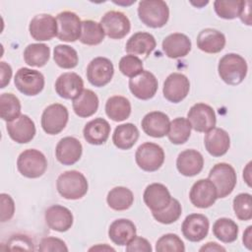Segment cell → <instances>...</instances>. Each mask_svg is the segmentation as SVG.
Wrapping results in <instances>:
<instances>
[{"mask_svg": "<svg viewBox=\"0 0 252 252\" xmlns=\"http://www.w3.org/2000/svg\"><path fill=\"white\" fill-rule=\"evenodd\" d=\"M246 60L239 54L227 53L223 55L218 66L220 79L227 85L236 86L243 82L247 75Z\"/></svg>", "mask_w": 252, "mask_h": 252, "instance_id": "1", "label": "cell"}, {"mask_svg": "<svg viewBox=\"0 0 252 252\" xmlns=\"http://www.w3.org/2000/svg\"><path fill=\"white\" fill-rule=\"evenodd\" d=\"M56 188L63 198L78 200L87 194L89 184L82 172L78 170H68L58 176Z\"/></svg>", "mask_w": 252, "mask_h": 252, "instance_id": "2", "label": "cell"}, {"mask_svg": "<svg viewBox=\"0 0 252 252\" xmlns=\"http://www.w3.org/2000/svg\"><path fill=\"white\" fill-rule=\"evenodd\" d=\"M138 16L147 27L158 29L163 27L169 18L167 4L161 0H143L139 2Z\"/></svg>", "mask_w": 252, "mask_h": 252, "instance_id": "3", "label": "cell"}, {"mask_svg": "<svg viewBox=\"0 0 252 252\" xmlns=\"http://www.w3.org/2000/svg\"><path fill=\"white\" fill-rule=\"evenodd\" d=\"M17 168L25 177L38 178L44 174L47 168V159L38 150H25L18 158Z\"/></svg>", "mask_w": 252, "mask_h": 252, "instance_id": "4", "label": "cell"}, {"mask_svg": "<svg viewBox=\"0 0 252 252\" xmlns=\"http://www.w3.org/2000/svg\"><path fill=\"white\" fill-rule=\"evenodd\" d=\"M215 185L218 193V198H224L233 191L237 176L234 168L225 162H220L213 166L210 170L209 177Z\"/></svg>", "mask_w": 252, "mask_h": 252, "instance_id": "5", "label": "cell"}, {"mask_svg": "<svg viewBox=\"0 0 252 252\" xmlns=\"http://www.w3.org/2000/svg\"><path fill=\"white\" fill-rule=\"evenodd\" d=\"M135 159L141 169L148 172L157 171L164 161V152L158 144L147 142L138 147Z\"/></svg>", "mask_w": 252, "mask_h": 252, "instance_id": "6", "label": "cell"}, {"mask_svg": "<svg viewBox=\"0 0 252 252\" xmlns=\"http://www.w3.org/2000/svg\"><path fill=\"white\" fill-rule=\"evenodd\" d=\"M69 112L65 105L53 103L48 105L41 115V127L46 134L57 135L67 125Z\"/></svg>", "mask_w": 252, "mask_h": 252, "instance_id": "7", "label": "cell"}, {"mask_svg": "<svg viewBox=\"0 0 252 252\" xmlns=\"http://www.w3.org/2000/svg\"><path fill=\"white\" fill-rule=\"evenodd\" d=\"M14 83L19 92L26 95L38 94L44 88V76L37 70L20 68L14 78Z\"/></svg>", "mask_w": 252, "mask_h": 252, "instance_id": "8", "label": "cell"}, {"mask_svg": "<svg viewBox=\"0 0 252 252\" xmlns=\"http://www.w3.org/2000/svg\"><path fill=\"white\" fill-rule=\"evenodd\" d=\"M99 24L104 33L113 39L123 38L131 29L128 17L119 11H108L102 16Z\"/></svg>", "mask_w": 252, "mask_h": 252, "instance_id": "9", "label": "cell"}, {"mask_svg": "<svg viewBox=\"0 0 252 252\" xmlns=\"http://www.w3.org/2000/svg\"><path fill=\"white\" fill-rule=\"evenodd\" d=\"M57 23V34L58 39L66 42H74L80 39L82 22L75 14L71 11H64L56 16Z\"/></svg>", "mask_w": 252, "mask_h": 252, "instance_id": "10", "label": "cell"}, {"mask_svg": "<svg viewBox=\"0 0 252 252\" xmlns=\"http://www.w3.org/2000/svg\"><path fill=\"white\" fill-rule=\"evenodd\" d=\"M187 120L191 128L197 132H208L215 128L217 123L216 113L210 105L199 102L194 104L187 113Z\"/></svg>", "mask_w": 252, "mask_h": 252, "instance_id": "11", "label": "cell"}, {"mask_svg": "<svg viewBox=\"0 0 252 252\" xmlns=\"http://www.w3.org/2000/svg\"><path fill=\"white\" fill-rule=\"evenodd\" d=\"M114 74L112 62L105 57H95L87 68L88 81L94 87L100 88L107 85Z\"/></svg>", "mask_w": 252, "mask_h": 252, "instance_id": "12", "label": "cell"}, {"mask_svg": "<svg viewBox=\"0 0 252 252\" xmlns=\"http://www.w3.org/2000/svg\"><path fill=\"white\" fill-rule=\"evenodd\" d=\"M190 90L189 79L181 73L170 74L163 83V96L170 102L178 103L188 94Z\"/></svg>", "mask_w": 252, "mask_h": 252, "instance_id": "13", "label": "cell"}, {"mask_svg": "<svg viewBox=\"0 0 252 252\" xmlns=\"http://www.w3.org/2000/svg\"><path fill=\"white\" fill-rule=\"evenodd\" d=\"M158 83L156 76L150 71H143L129 80L130 92L139 99L147 100L156 94Z\"/></svg>", "mask_w": 252, "mask_h": 252, "instance_id": "14", "label": "cell"}, {"mask_svg": "<svg viewBox=\"0 0 252 252\" xmlns=\"http://www.w3.org/2000/svg\"><path fill=\"white\" fill-rule=\"evenodd\" d=\"M189 198L196 208L207 209L216 202L218 193L210 179H200L192 185Z\"/></svg>", "mask_w": 252, "mask_h": 252, "instance_id": "15", "label": "cell"}, {"mask_svg": "<svg viewBox=\"0 0 252 252\" xmlns=\"http://www.w3.org/2000/svg\"><path fill=\"white\" fill-rule=\"evenodd\" d=\"M31 36L37 41L50 40L57 34L56 19L49 14L34 16L29 26Z\"/></svg>", "mask_w": 252, "mask_h": 252, "instance_id": "16", "label": "cell"}, {"mask_svg": "<svg viewBox=\"0 0 252 252\" xmlns=\"http://www.w3.org/2000/svg\"><path fill=\"white\" fill-rule=\"evenodd\" d=\"M209 228V220L202 214H191L187 216L181 225L183 236L191 242L203 240L208 235Z\"/></svg>", "mask_w": 252, "mask_h": 252, "instance_id": "17", "label": "cell"}, {"mask_svg": "<svg viewBox=\"0 0 252 252\" xmlns=\"http://www.w3.org/2000/svg\"><path fill=\"white\" fill-rule=\"evenodd\" d=\"M6 129L10 138L19 144L31 142L35 135L34 122L26 114H21L15 120L8 122Z\"/></svg>", "mask_w": 252, "mask_h": 252, "instance_id": "18", "label": "cell"}, {"mask_svg": "<svg viewBox=\"0 0 252 252\" xmlns=\"http://www.w3.org/2000/svg\"><path fill=\"white\" fill-rule=\"evenodd\" d=\"M83 147L81 142L75 137L62 138L55 149L57 160L63 165H72L76 163L82 156Z\"/></svg>", "mask_w": 252, "mask_h": 252, "instance_id": "19", "label": "cell"}, {"mask_svg": "<svg viewBox=\"0 0 252 252\" xmlns=\"http://www.w3.org/2000/svg\"><path fill=\"white\" fill-rule=\"evenodd\" d=\"M55 91L65 99H74L84 91L83 79L74 72L63 73L55 82Z\"/></svg>", "mask_w": 252, "mask_h": 252, "instance_id": "20", "label": "cell"}, {"mask_svg": "<svg viewBox=\"0 0 252 252\" xmlns=\"http://www.w3.org/2000/svg\"><path fill=\"white\" fill-rule=\"evenodd\" d=\"M73 215L61 205H52L45 211V221L49 228L59 232L69 230L73 224Z\"/></svg>", "mask_w": 252, "mask_h": 252, "instance_id": "21", "label": "cell"}, {"mask_svg": "<svg viewBox=\"0 0 252 252\" xmlns=\"http://www.w3.org/2000/svg\"><path fill=\"white\" fill-rule=\"evenodd\" d=\"M146 206L152 212L163 210L170 203L171 196L168 189L160 183H152L148 185L143 195Z\"/></svg>", "mask_w": 252, "mask_h": 252, "instance_id": "22", "label": "cell"}, {"mask_svg": "<svg viewBox=\"0 0 252 252\" xmlns=\"http://www.w3.org/2000/svg\"><path fill=\"white\" fill-rule=\"evenodd\" d=\"M204 166V158L200 152L190 149L181 152L176 159V167L184 176H195L199 174Z\"/></svg>", "mask_w": 252, "mask_h": 252, "instance_id": "23", "label": "cell"}, {"mask_svg": "<svg viewBox=\"0 0 252 252\" xmlns=\"http://www.w3.org/2000/svg\"><path fill=\"white\" fill-rule=\"evenodd\" d=\"M169 118L161 111H152L147 113L142 122L143 131L151 137L161 138L167 135L169 129Z\"/></svg>", "mask_w": 252, "mask_h": 252, "instance_id": "24", "label": "cell"}, {"mask_svg": "<svg viewBox=\"0 0 252 252\" xmlns=\"http://www.w3.org/2000/svg\"><path fill=\"white\" fill-rule=\"evenodd\" d=\"M204 144L208 153L211 156L218 158L227 153L230 146V138L226 131L215 127L206 132Z\"/></svg>", "mask_w": 252, "mask_h": 252, "instance_id": "25", "label": "cell"}, {"mask_svg": "<svg viewBox=\"0 0 252 252\" xmlns=\"http://www.w3.org/2000/svg\"><path fill=\"white\" fill-rule=\"evenodd\" d=\"M157 42L153 34L144 32H138L128 39L125 50L127 53L135 56L147 58L156 48Z\"/></svg>", "mask_w": 252, "mask_h": 252, "instance_id": "26", "label": "cell"}, {"mask_svg": "<svg viewBox=\"0 0 252 252\" xmlns=\"http://www.w3.org/2000/svg\"><path fill=\"white\" fill-rule=\"evenodd\" d=\"M191 40L189 37L180 32H174L162 40V50L169 58L185 57L191 50Z\"/></svg>", "mask_w": 252, "mask_h": 252, "instance_id": "27", "label": "cell"}, {"mask_svg": "<svg viewBox=\"0 0 252 252\" xmlns=\"http://www.w3.org/2000/svg\"><path fill=\"white\" fill-rule=\"evenodd\" d=\"M136 226L133 221L127 219L115 220L108 228V237L119 246L127 245L136 236Z\"/></svg>", "mask_w": 252, "mask_h": 252, "instance_id": "28", "label": "cell"}, {"mask_svg": "<svg viewBox=\"0 0 252 252\" xmlns=\"http://www.w3.org/2000/svg\"><path fill=\"white\" fill-rule=\"evenodd\" d=\"M109 123L101 118L97 117L89 121L83 130L85 140L92 145H102L104 144L110 134Z\"/></svg>", "mask_w": 252, "mask_h": 252, "instance_id": "29", "label": "cell"}, {"mask_svg": "<svg viewBox=\"0 0 252 252\" xmlns=\"http://www.w3.org/2000/svg\"><path fill=\"white\" fill-rule=\"evenodd\" d=\"M197 46L206 53L220 52L225 45V36L215 29H204L197 36Z\"/></svg>", "mask_w": 252, "mask_h": 252, "instance_id": "30", "label": "cell"}, {"mask_svg": "<svg viewBox=\"0 0 252 252\" xmlns=\"http://www.w3.org/2000/svg\"><path fill=\"white\" fill-rule=\"evenodd\" d=\"M72 106L74 112L79 117H90L98 108V97L92 90H84L76 98L73 99Z\"/></svg>", "mask_w": 252, "mask_h": 252, "instance_id": "31", "label": "cell"}, {"mask_svg": "<svg viewBox=\"0 0 252 252\" xmlns=\"http://www.w3.org/2000/svg\"><path fill=\"white\" fill-rule=\"evenodd\" d=\"M139 139V130L133 123L118 125L112 135V142L120 150L131 149Z\"/></svg>", "mask_w": 252, "mask_h": 252, "instance_id": "32", "label": "cell"}, {"mask_svg": "<svg viewBox=\"0 0 252 252\" xmlns=\"http://www.w3.org/2000/svg\"><path fill=\"white\" fill-rule=\"evenodd\" d=\"M105 113L115 122L124 121L131 114V103L122 95L111 96L105 103Z\"/></svg>", "mask_w": 252, "mask_h": 252, "instance_id": "33", "label": "cell"}, {"mask_svg": "<svg viewBox=\"0 0 252 252\" xmlns=\"http://www.w3.org/2000/svg\"><path fill=\"white\" fill-rule=\"evenodd\" d=\"M106 202L108 207L114 211H125L133 205L134 195L130 189L117 186L108 192Z\"/></svg>", "mask_w": 252, "mask_h": 252, "instance_id": "34", "label": "cell"}, {"mask_svg": "<svg viewBox=\"0 0 252 252\" xmlns=\"http://www.w3.org/2000/svg\"><path fill=\"white\" fill-rule=\"evenodd\" d=\"M50 57V48L44 43L29 44L24 51L25 62L32 67H43Z\"/></svg>", "mask_w": 252, "mask_h": 252, "instance_id": "35", "label": "cell"}, {"mask_svg": "<svg viewBox=\"0 0 252 252\" xmlns=\"http://www.w3.org/2000/svg\"><path fill=\"white\" fill-rule=\"evenodd\" d=\"M214 235L223 243H231L237 239L238 225L227 218L217 220L213 225Z\"/></svg>", "mask_w": 252, "mask_h": 252, "instance_id": "36", "label": "cell"}, {"mask_svg": "<svg viewBox=\"0 0 252 252\" xmlns=\"http://www.w3.org/2000/svg\"><path fill=\"white\" fill-rule=\"evenodd\" d=\"M191 134V125L184 117H177L169 124L167 132L168 140L175 145H181L187 142Z\"/></svg>", "mask_w": 252, "mask_h": 252, "instance_id": "37", "label": "cell"}, {"mask_svg": "<svg viewBox=\"0 0 252 252\" xmlns=\"http://www.w3.org/2000/svg\"><path fill=\"white\" fill-rule=\"evenodd\" d=\"M104 32L99 23L92 20H85L82 22V30L80 41L87 45H97L104 38Z\"/></svg>", "mask_w": 252, "mask_h": 252, "instance_id": "38", "label": "cell"}, {"mask_svg": "<svg viewBox=\"0 0 252 252\" xmlns=\"http://www.w3.org/2000/svg\"><path fill=\"white\" fill-rule=\"evenodd\" d=\"M20 99L11 93H4L0 96V116L3 120L10 122L21 115Z\"/></svg>", "mask_w": 252, "mask_h": 252, "instance_id": "39", "label": "cell"}, {"mask_svg": "<svg viewBox=\"0 0 252 252\" xmlns=\"http://www.w3.org/2000/svg\"><path fill=\"white\" fill-rule=\"evenodd\" d=\"M53 59L63 69H72L78 65L79 56L77 51L67 44H58L54 47Z\"/></svg>", "mask_w": 252, "mask_h": 252, "instance_id": "40", "label": "cell"}, {"mask_svg": "<svg viewBox=\"0 0 252 252\" xmlns=\"http://www.w3.org/2000/svg\"><path fill=\"white\" fill-rule=\"evenodd\" d=\"M155 220L163 224H170L176 221L182 213V208L178 200L171 198L170 203L163 210L158 212H152Z\"/></svg>", "mask_w": 252, "mask_h": 252, "instance_id": "41", "label": "cell"}, {"mask_svg": "<svg viewBox=\"0 0 252 252\" xmlns=\"http://www.w3.org/2000/svg\"><path fill=\"white\" fill-rule=\"evenodd\" d=\"M243 1H228L217 0L214 2V9L220 18L232 20L239 17Z\"/></svg>", "mask_w": 252, "mask_h": 252, "instance_id": "42", "label": "cell"}, {"mask_svg": "<svg viewBox=\"0 0 252 252\" xmlns=\"http://www.w3.org/2000/svg\"><path fill=\"white\" fill-rule=\"evenodd\" d=\"M233 211L240 220L252 219V200L249 193H240L233 199Z\"/></svg>", "mask_w": 252, "mask_h": 252, "instance_id": "43", "label": "cell"}, {"mask_svg": "<svg viewBox=\"0 0 252 252\" xmlns=\"http://www.w3.org/2000/svg\"><path fill=\"white\" fill-rule=\"evenodd\" d=\"M156 250L158 252H183L185 246L177 234L166 233L157 241Z\"/></svg>", "mask_w": 252, "mask_h": 252, "instance_id": "44", "label": "cell"}, {"mask_svg": "<svg viewBox=\"0 0 252 252\" xmlns=\"http://www.w3.org/2000/svg\"><path fill=\"white\" fill-rule=\"evenodd\" d=\"M120 72L130 79L139 75L144 71L142 60L135 55H125L119 61Z\"/></svg>", "mask_w": 252, "mask_h": 252, "instance_id": "45", "label": "cell"}, {"mask_svg": "<svg viewBox=\"0 0 252 252\" xmlns=\"http://www.w3.org/2000/svg\"><path fill=\"white\" fill-rule=\"evenodd\" d=\"M38 250L41 252H55V251H68V247L65 242L56 237H45L43 238L38 246Z\"/></svg>", "mask_w": 252, "mask_h": 252, "instance_id": "46", "label": "cell"}, {"mask_svg": "<svg viewBox=\"0 0 252 252\" xmlns=\"http://www.w3.org/2000/svg\"><path fill=\"white\" fill-rule=\"evenodd\" d=\"M1 197V221L10 220L15 213V203L12 197L8 194L2 193Z\"/></svg>", "mask_w": 252, "mask_h": 252, "instance_id": "47", "label": "cell"}, {"mask_svg": "<svg viewBox=\"0 0 252 252\" xmlns=\"http://www.w3.org/2000/svg\"><path fill=\"white\" fill-rule=\"evenodd\" d=\"M9 249H24V250H34L32 241L26 235L15 234L8 240Z\"/></svg>", "mask_w": 252, "mask_h": 252, "instance_id": "48", "label": "cell"}, {"mask_svg": "<svg viewBox=\"0 0 252 252\" xmlns=\"http://www.w3.org/2000/svg\"><path fill=\"white\" fill-rule=\"evenodd\" d=\"M153 248L150 242L141 236H135L126 246L128 252H152Z\"/></svg>", "mask_w": 252, "mask_h": 252, "instance_id": "49", "label": "cell"}, {"mask_svg": "<svg viewBox=\"0 0 252 252\" xmlns=\"http://www.w3.org/2000/svg\"><path fill=\"white\" fill-rule=\"evenodd\" d=\"M0 69H1V89H4L9 83L12 78V68L11 66L2 61L0 63Z\"/></svg>", "mask_w": 252, "mask_h": 252, "instance_id": "50", "label": "cell"}, {"mask_svg": "<svg viewBox=\"0 0 252 252\" xmlns=\"http://www.w3.org/2000/svg\"><path fill=\"white\" fill-rule=\"evenodd\" d=\"M251 2L250 1H243V5L239 14V18L240 20L248 25L251 26V8H250Z\"/></svg>", "mask_w": 252, "mask_h": 252, "instance_id": "51", "label": "cell"}, {"mask_svg": "<svg viewBox=\"0 0 252 252\" xmlns=\"http://www.w3.org/2000/svg\"><path fill=\"white\" fill-rule=\"evenodd\" d=\"M200 251L201 252L202 251H210V252H212V251H225V248L219 245L216 242H208V243H206V245H204L200 248Z\"/></svg>", "mask_w": 252, "mask_h": 252, "instance_id": "52", "label": "cell"}, {"mask_svg": "<svg viewBox=\"0 0 252 252\" xmlns=\"http://www.w3.org/2000/svg\"><path fill=\"white\" fill-rule=\"evenodd\" d=\"M251 229H252V226L251 225H249L247 228H246V230L244 231V233H243V243H244V245L249 249V250H251V245H252V238H251V235H252V232H251Z\"/></svg>", "mask_w": 252, "mask_h": 252, "instance_id": "53", "label": "cell"}, {"mask_svg": "<svg viewBox=\"0 0 252 252\" xmlns=\"http://www.w3.org/2000/svg\"><path fill=\"white\" fill-rule=\"evenodd\" d=\"M251 161H249L246 165V167L243 170V178L245 180V182L247 183V185L250 187L251 186V177H250V172H251Z\"/></svg>", "mask_w": 252, "mask_h": 252, "instance_id": "54", "label": "cell"}, {"mask_svg": "<svg viewBox=\"0 0 252 252\" xmlns=\"http://www.w3.org/2000/svg\"><path fill=\"white\" fill-rule=\"evenodd\" d=\"M89 250H90V251H94H94H101V250H102V251H110V250H111V251H115L114 248H112V247H110V246H107V245H105V244L102 245V246L99 244V245L91 247Z\"/></svg>", "mask_w": 252, "mask_h": 252, "instance_id": "55", "label": "cell"}]
</instances>
